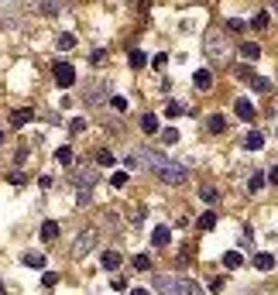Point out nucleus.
<instances>
[{"label": "nucleus", "mask_w": 278, "mask_h": 295, "mask_svg": "<svg viewBox=\"0 0 278 295\" xmlns=\"http://www.w3.org/2000/svg\"><path fill=\"white\" fill-rule=\"evenodd\" d=\"M31 117H35L31 110H14V114H11V127H24Z\"/></svg>", "instance_id": "19"}, {"label": "nucleus", "mask_w": 278, "mask_h": 295, "mask_svg": "<svg viewBox=\"0 0 278 295\" xmlns=\"http://www.w3.org/2000/svg\"><path fill=\"white\" fill-rule=\"evenodd\" d=\"M110 182H114L117 189H124V185H127V172H114V175H110Z\"/></svg>", "instance_id": "33"}, {"label": "nucleus", "mask_w": 278, "mask_h": 295, "mask_svg": "<svg viewBox=\"0 0 278 295\" xmlns=\"http://www.w3.org/2000/svg\"><path fill=\"white\" fill-rule=\"evenodd\" d=\"M141 131H144V134H158V117L144 114V117H141Z\"/></svg>", "instance_id": "17"}, {"label": "nucleus", "mask_w": 278, "mask_h": 295, "mask_svg": "<svg viewBox=\"0 0 278 295\" xmlns=\"http://www.w3.org/2000/svg\"><path fill=\"white\" fill-rule=\"evenodd\" d=\"M55 158L58 165H72V148H55Z\"/></svg>", "instance_id": "25"}, {"label": "nucleus", "mask_w": 278, "mask_h": 295, "mask_svg": "<svg viewBox=\"0 0 278 295\" xmlns=\"http://www.w3.org/2000/svg\"><path fill=\"white\" fill-rule=\"evenodd\" d=\"M131 264H134V271H148V268H151V258H148V254H134V258H131Z\"/></svg>", "instance_id": "22"}, {"label": "nucleus", "mask_w": 278, "mask_h": 295, "mask_svg": "<svg viewBox=\"0 0 278 295\" xmlns=\"http://www.w3.org/2000/svg\"><path fill=\"white\" fill-rule=\"evenodd\" d=\"M162 141H165V144H175V141H179V131H175V127H165V131H162Z\"/></svg>", "instance_id": "31"}, {"label": "nucleus", "mask_w": 278, "mask_h": 295, "mask_svg": "<svg viewBox=\"0 0 278 295\" xmlns=\"http://www.w3.org/2000/svg\"><path fill=\"white\" fill-rule=\"evenodd\" d=\"M151 66H155V69H165V66H168V55H155V62H151Z\"/></svg>", "instance_id": "38"}, {"label": "nucleus", "mask_w": 278, "mask_h": 295, "mask_svg": "<svg viewBox=\"0 0 278 295\" xmlns=\"http://www.w3.org/2000/svg\"><path fill=\"white\" fill-rule=\"evenodd\" d=\"M155 292L158 295H203V288L196 282H189V278H168V275H162V278H155Z\"/></svg>", "instance_id": "1"}, {"label": "nucleus", "mask_w": 278, "mask_h": 295, "mask_svg": "<svg viewBox=\"0 0 278 295\" xmlns=\"http://www.w3.org/2000/svg\"><path fill=\"white\" fill-rule=\"evenodd\" d=\"M114 292H127V282H124V278H114Z\"/></svg>", "instance_id": "40"}, {"label": "nucleus", "mask_w": 278, "mask_h": 295, "mask_svg": "<svg viewBox=\"0 0 278 295\" xmlns=\"http://www.w3.org/2000/svg\"><path fill=\"white\" fill-rule=\"evenodd\" d=\"M233 114L241 117V120H254L258 110H254V103H251V100H237V103H233Z\"/></svg>", "instance_id": "6"}, {"label": "nucleus", "mask_w": 278, "mask_h": 295, "mask_svg": "<svg viewBox=\"0 0 278 295\" xmlns=\"http://www.w3.org/2000/svg\"><path fill=\"white\" fill-rule=\"evenodd\" d=\"M21 264H24V268H38V271H41V268H45V254H38V250H28V254L21 258Z\"/></svg>", "instance_id": "10"}, {"label": "nucleus", "mask_w": 278, "mask_h": 295, "mask_svg": "<svg viewBox=\"0 0 278 295\" xmlns=\"http://www.w3.org/2000/svg\"><path fill=\"white\" fill-rule=\"evenodd\" d=\"M35 11H38V14H45V17H52V14H58V0H41Z\"/></svg>", "instance_id": "21"}, {"label": "nucleus", "mask_w": 278, "mask_h": 295, "mask_svg": "<svg viewBox=\"0 0 278 295\" xmlns=\"http://www.w3.org/2000/svg\"><path fill=\"white\" fill-rule=\"evenodd\" d=\"M244 148H247V151H261V148H265V134H261V131H251V134L244 137Z\"/></svg>", "instance_id": "11"}, {"label": "nucleus", "mask_w": 278, "mask_h": 295, "mask_svg": "<svg viewBox=\"0 0 278 295\" xmlns=\"http://www.w3.org/2000/svg\"><path fill=\"white\" fill-rule=\"evenodd\" d=\"M265 189V175H251L247 179V193H261Z\"/></svg>", "instance_id": "24"}, {"label": "nucleus", "mask_w": 278, "mask_h": 295, "mask_svg": "<svg viewBox=\"0 0 278 295\" xmlns=\"http://www.w3.org/2000/svg\"><path fill=\"white\" fill-rule=\"evenodd\" d=\"M131 66L144 69V66H148V55H144V52H131Z\"/></svg>", "instance_id": "28"}, {"label": "nucleus", "mask_w": 278, "mask_h": 295, "mask_svg": "<svg viewBox=\"0 0 278 295\" xmlns=\"http://www.w3.org/2000/svg\"><path fill=\"white\" fill-rule=\"evenodd\" d=\"M196 227H199V230H213V227H217V213H213V209H206V213H199Z\"/></svg>", "instance_id": "16"}, {"label": "nucleus", "mask_w": 278, "mask_h": 295, "mask_svg": "<svg viewBox=\"0 0 278 295\" xmlns=\"http://www.w3.org/2000/svg\"><path fill=\"white\" fill-rule=\"evenodd\" d=\"M96 161H100V165H114V151H100Z\"/></svg>", "instance_id": "35"}, {"label": "nucleus", "mask_w": 278, "mask_h": 295, "mask_svg": "<svg viewBox=\"0 0 278 295\" xmlns=\"http://www.w3.org/2000/svg\"><path fill=\"white\" fill-rule=\"evenodd\" d=\"M168 240H172V230L165 227V223H162V227H155V230H151V244H155V247H165Z\"/></svg>", "instance_id": "8"}, {"label": "nucleus", "mask_w": 278, "mask_h": 295, "mask_svg": "<svg viewBox=\"0 0 278 295\" xmlns=\"http://www.w3.org/2000/svg\"><path fill=\"white\" fill-rule=\"evenodd\" d=\"M55 45L62 48V52H69V48H76V34H69V31H66V34H58V41H55Z\"/></svg>", "instance_id": "23"}, {"label": "nucleus", "mask_w": 278, "mask_h": 295, "mask_svg": "<svg viewBox=\"0 0 278 295\" xmlns=\"http://www.w3.org/2000/svg\"><path fill=\"white\" fill-rule=\"evenodd\" d=\"M55 82L62 86V90L76 86V69H72L69 62H55Z\"/></svg>", "instance_id": "5"}, {"label": "nucleus", "mask_w": 278, "mask_h": 295, "mask_svg": "<svg viewBox=\"0 0 278 295\" xmlns=\"http://www.w3.org/2000/svg\"><path fill=\"white\" fill-rule=\"evenodd\" d=\"M223 285H227V278H220V275H217V278H213V282H209V292H220Z\"/></svg>", "instance_id": "36"}, {"label": "nucleus", "mask_w": 278, "mask_h": 295, "mask_svg": "<svg viewBox=\"0 0 278 295\" xmlns=\"http://www.w3.org/2000/svg\"><path fill=\"white\" fill-rule=\"evenodd\" d=\"M182 114H185L182 103H168V107H165V117H182Z\"/></svg>", "instance_id": "30"}, {"label": "nucleus", "mask_w": 278, "mask_h": 295, "mask_svg": "<svg viewBox=\"0 0 278 295\" xmlns=\"http://www.w3.org/2000/svg\"><path fill=\"white\" fill-rule=\"evenodd\" d=\"M100 93H103V86H100V82H93V86H90V96H86V100H90V103H103V96H100Z\"/></svg>", "instance_id": "29"}, {"label": "nucleus", "mask_w": 278, "mask_h": 295, "mask_svg": "<svg viewBox=\"0 0 278 295\" xmlns=\"http://www.w3.org/2000/svg\"><path fill=\"white\" fill-rule=\"evenodd\" d=\"M241 264H244L241 250H227V254H223V268H227V271H237Z\"/></svg>", "instance_id": "12"}, {"label": "nucleus", "mask_w": 278, "mask_h": 295, "mask_svg": "<svg viewBox=\"0 0 278 295\" xmlns=\"http://www.w3.org/2000/svg\"><path fill=\"white\" fill-rule=\"evenodd\" d=\"M199 199H203V203H217V189H213V185H203V189H199Z\"/></svg>", "instance_id": "27"}, {"label": "nucleus", "mask_w": 278, "mask_h": 295, "mask_svg": "<svg viewBox=\"0 0 278 295\" xmlns=\"http://www.w3.org/2000/svg\"><path fill=\"white\" fill-rule=\"evenodd\" d=\"M271 4H275V11H278V0H271Z\"/></svg>", "instance_id": "44"}, {"label": "nucleus", "mask_w": 278, "mask_h": 295, "mask_svg": "<svg viewBox=\"0 0 278 295\" xmlns=\"http://www.w3.org/2000/svg\"><path fill=\"white\" fill-rule=\"evenodd\" d=\"M96 240H100V230H96V227H86L79 237L72 240V258H76V261H82V258L96 247Z\"/></svg>", "instance_id": "3"}, {"label": "nucleus", "mask_w": 278, "mask_h": 295, "mask_svg": "<svg viewBox=\"0 0 278 295\" xmlns=\"http://www.w3.org/2000/svg\"><path fill=\"white\" fill-rule=\"evenodd\" d=\"M241 55H244V58H247V62H254V58H258V55H261V48H258V45H254V41H244V45H241Z\"/></svg>", "instance_id": "20"}, {"label": "nucleus", "mask_w": 278, "mask_h": 295, "mask_svg": "<svg viewBox=\"0 0 278 295\" xmlns=\"http://www.w3.org/2000/svg\"><path fill=\"white\" fill-rule=\"evenodd\" d=\"M193 86H196V90H209V86H213L209 69H196V72H193Z\"/></svg>", "instance_id": "9"}, {"label": "nucleus", "mask_w": 278, "mask_h": 295, "mask_svg": "<svg viewBox=\"0 0 278 295\" xmlns=\"http://www.w3.org/2000/svg\"><path fill=\"white\" fill-rule=\"evenodd\" d=\"M203 48H206L209 58H220V62L230 58V45H227V38H223V34H209L206 41H203Z\"/></svg>", "instance_id": "4"}, {"label": "nucleus", "mask_w": 278, "mask_h": 295, "mask_svg": "<svg viewBox=\"0 0 278 295\" xmlns=\"http://www.w3.org/2000/svg\"><path fill=\"white\" fill-rule=\"evenodd\" d=\"M144 216H148V209H144V206H138V209H134V223H141Z\"/></svg>", "instance_id": "41"}, {"label": "nucleus", "mask_w": 278, "mask_h": 295, "mask_svg": "<svg viewBox=\"0 0 278 295\" xmlns=\"http://www.w3.org/2000/svg\"><path fill=\"white\" fill-rule=\"evenodd\" d=\"M100 268H103V271H117V268H120V254H117V250H103V254H100Z\"/></svg>", "instance_id": "7"}, {"label": "nucleus", "mask_w": 278, "mask_h": 295, "mask_svg": "<svg viewBox=\"0 0 278 295\" xmlns=\"http://www.w3.org/2000/svg\"><path fill=\"white\" fill-rule=\"evenodd\" d=\"M251 82H254V90H258V93H268V90H271V82L261 79V76H251Z\"/></svg>", "instance_id": "32"}, {"label": "nucleus", "mask_w": 278, "mask_h": 295, "mask_svg": "<svg viewBox=\"0 0 278 295\" xmlns=\"http://www.w3.org/2000/svg\"><path fill=\"white\" fill-rule=\"evenodd\" d=\"M268 24H271V14L268 11H258L254 17H251V28H254V31H268Z\"/></svg>", "instance_id": "13"}, {"label": "nucleus", "mask_w": 278, "mask_h": 295, "mask_svg": "<svg viewBox=\"0 0 278 295\" xmlns=\"http://www.w3.org/2000/svg\"><path fill=\"white\" fill-rule=\"evenodd\" d=\"M155 175H158L165 185H182V182L189 179V168L179 165V161H162V165L155 168Z\"/></svg>", "instance_id": "2"}, {"label": "nucleus", "mask_w": 278, "mask_h": 295, "mask_svg": "<svg viewBox=\"0 0 278 295\" xmlns=\"http://www.w3.org/2000/svg\"><path fill=\"white\" fill-rule=\"evenodd\" d=\"M265 182H271V185H278V165H271V172H268V179Z\"/></svg>", "instance_id": "39"}, {"label": "nucleus", "mask_w": 278, "mask_h": 295, "mask_svg": "<svg viewBox=\"0 0 278 295\" xmlns=\"http://www.w3.org/2000/svg\"><path fill=\"white\" fill-rule=\"evenodd\" d=\"M55 237H58V223H55V220H45V223H41V240L52 244Z\"/></svg>", "instance_id": "14"}, {"label": "nucleus", "mask_w": 278, "mask_h": 295, "mask_svg": "<svg viewBox=\"0 0 278 295\" xmlns=\"http://www.w3.org/2000/svg\"><path fill=\"white\" fill-rule=\"evenodd\" d=\"M223 127H227V120H223L220 114H209L206 117V131H209V134H220Z\"/></svg>", "instance_id": "15"}, {"label": "nucleus", "mask_w": 278, "mask_h": 295, "mask_svg": "<svg viewBox=\"0 0 278 295\" xmlns=\"http://www.w3.org/2000/svg\"><path fill=\"white\" fill-rule=\"evenodd\" d=\"M41 285H45V288H55V285H58V275L45 271V275H41Z\"/></svg>", "instance_id": "34"}, {"label": "nucleus", "mask_w": 278, "mask_h": 295, "mask_svg": "<svg viewBox=\"0 0 278 295\" xmlns=\"http://www.w3.org/2000/svg\"><path fill=\"white\" fill-rule=\"evenodd\" d=\"M254 268L258 271H271V268H275V258H271V254H254Z\"/></svg>", "instance_id": "18"}, {"label": "nucleus", "mask_w": 278, "mask_h": 295, "mask_svg": "<svg viewBox=\"0 0 278 295\" xmlns=\"http://www.w3.org/2000/svg\"><path fill=\"white\" fill-rule=\"evenodd\" d=\"M110 103H114V110H120V114L127 110V100H124V96H114V100H110Z\"/></svg>", "instance_id": "37"}, {"label": "nucleus", "mask_w": 278, "mask_h": 295, "mask_svg": "<svg viewBox=\"0 0 278 295\" xmlns=\"http://www.w3.org/2000/svg\"><path fill=\"white\" fill-rule=\"evenodd\" d=\"M131 295H151V292H144V288H134V292H131Z\"/></svg>", "instance_id": "42"}, {"label": "nucleus", "mask_w": 278, "mask_h": 295, "mask_svg": "<svg viewBox=\"0 0 278 295\" xmlns=\"http://www.w3.org/2000/svg\"><path fill=\"white\" fill-rule=\"evenodd\" d=\"M0 144H4V131H0Z\"/></svg>", "instance_id": "43"}, {"label": "nucleus", "mask_w": 278, "mask_h": 295, "mask_svg": "<svg viewBox=\"0 0 278 295\" xmlns=\"http://www.w3.org/2000/svg\"><path fill=\"white\" fill-rule=\"evenodd\" d=\"M227 31H233V34H244V31H247V24H244L241 17H230V21H227Z\"/></svg>", "instance_id": "26"}]
</instances>
